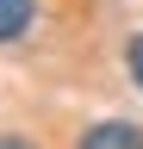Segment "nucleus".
<instances>
[{"instance_id": "obj_3", "label": "nucleus", "mask_w": 143, "mask_h": 149, "mask_svg": "<svg viewBox=\"0 0 143 149\" xmlns=\"http://www.w3.org/2000/svg\"><path fill=\"white\" fill-rule=\"evenodd\" d=\"M124 68H131V81L143 87V37H131V50H124Z\"/></svg>"}, {"instance_id": "obj_1", "label": "nucleus", "mask_w": 143, "mask_h": 149, "mask_svg": "<svg viewBox=\"0 0 143 149\" xmlns=\"http://www.w3.org/2000/svg\"><path fill=\"white\" fill-rule=\"evenodd\" d=\"M81 149H143V130L124 124V118H106V124H93L81 137Z\"/></svg>"}, {"instance_id": "obj_4", "label": "nucleus", "mask_w": 143, "mask_h": 149, "mask_svg": "<svg viewBox=\"0 0 143 149\" xmlns=\"http://www.w3.org/2000/svg\"><path fill=\"white\" fill-rule=\"evenodd\" d=\"M0 149H31V143L25 137H0Z\"/></svg>"}, {"instance_id": "obj_2", "label": "nucleus", "mask_w": 143, "mask_h": 149, "mask_svg": "<svg viewBox=\"0 0 143 149\" xmlns=\"http://www.w3.org/2000/svg\"><path fill=\"white\" fill-rule=\"evenodd\" d=\"M31 13H38V0H0V44H13L31 25Z\"/></svg>"}]
</instances>
